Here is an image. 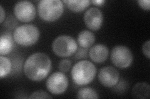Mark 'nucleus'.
<instances>
[{"mask_svg": "<svg viewBox=\"0 0 150 99\" xmlns=\"http://www.w3.org/2000/svg\"><path fill=\"white\" fill-rule=\"evenodd\" d=\"M52 69V61L46 54L36 52L26 60L23 70L26 76L31 81L39 82L45 79Z\"/></svg>", "mask_w": 150, "mask_h": 99, "instance_id": "nucleus-1", "label": "nucleus"}, {"mask_svg": "<svg viewBox=\"0 0 150 99\" xmlns=\"http://www.w3.org/2000/svg\"><path fill=\"white\" fill-rule=\"evenodd\" d=\"M87 53L88 50L86 48H78V50L76 52V55H75V58L77 59H82L87 57Z\"/></svg>", "mask_w": 150, "mask_h": 99, "instance_id": "nucleus-20", "label": "nucleus"}, {"mask_svg": "<svg viewBox=\"0 0 150 99\" xmlns=\"http://www.w3.org/2000/svg\"><path fill=\"white\" fill-rule=\"evenodd\" d=\"M96 37L92 32L88 30H84L79 33L77 38L78 45L81 48H89L95 43Z\"/></svg>", "mask_w": 150, "mask_h": 99, "instance_id": "nucleus-12", "label": "nucleus"}, {"mask_svg": "<svg viewBox=\"0 0 150 99\" xmlns=\"http://www.w3.org/2000/svg\"><path fill=\"white\" fill-rule=\"evenodd\" d=\"M78 98H99L100 97L95 90L91 87H86L79 89L77 93Z\"/></svg>", "mask_w": 150, "mask_h": 99, "instance_id": "nucleus-17", "label": "nucleus"}, {"mask_svg": "<svg viewBox=\"0 0 150 99\" xmlns=\"http://www.w3.org/2000/svg\"><path fill=\"white\" fill-rule=\"evenodd\" d=\"M12 69V63L6 56H0V78L1 79L6 77Z\"/></svg>", "mask_w": 150, "mask_h": 99, "instance_id": "nucleus-16", "label": "nucleus"}, {"mask_svg": "<svg viewBox=\"0 0 150 99\" xmlns=\"http://www.w3.org/2000/svg\"><path fill=\"white\" fill-rule=\"evenodd\" d=\"M29 98H52L48 93H47L43 91H36L33 92L30 97Z\"/></svg>", "mask_w": 150, "mask_h": 99, "instance_id": "nucleus-19", "label": "nucleus"}, {"mask_svg": "<svg viewBox=\"0 0 150 99\" xmlns=\"http://www.w3.org/2000/svg\"><path fill=\"white\" fill-rule=\"evenodd\" d=\"M150 86L147 82H138L132 89V96L135 98H149Z\"/></svg>", "mask_w": 150, "mask_h": 99, "instance_id": "nucleus-14", "label": "nucleus"}, {"mask_svg": "<svg viewBox=\"0 0 150 99\" xmlns=\"http://www.w3.org/2000/svg\"><path fill=\"white\" fill-rule=\"evenodd\" d=\"M13 37L10 33L6 32L1 34L0 38V54L6 55L13 49Z\"/></svg>", "mask_w": 150, "mask_h": 99, "instance_id": "nucleus-13", "label": "nucleus"}, {"mask_svg": "<svg viewBox=\"0 0 150 99\" xmlns=\"http://www.w3.org/2000/svg\"><path fill=\"white\" fill-rule=\"evenodd\" d=\"M14 41L22 46H30L35 44L40 37L39 29L33 24L17 27L13 34Z\"/></svg>", "mask_w": 150, "mask_h": 99, "instance_id": "nucleus-4", "label": "nucleus"}, {"mask_svg": "<svg viewBox=\"0 0 150 99\" xmlns=\"http://www.w3.org/2000/svg\"><path fill=\"white\" fill-rule=\"evenodd\" d=\"M89 56L93 62L104 63L109 56V50L105 45L98 44L91 47L89 51Z\"/></svg>", "mask_w": 150, "mask_h": 99, "instance_id": "nucleus-11", "label": "nucleus"}, {"mask_svg": "<svg viewBox=\"0 0 150 99\" xmlns=\"http://www.w3.org/2000/svg\"><path fill=\"white\" fill-rule=\"evenodd\" d=\"M14 15L22 22H30L36 16V8L29 1H18L13 8Z\"/></svg>", "mask_w": 150, "mask_h": 99, "instance_id": "nucleus-8", "label": "nucleus"}, {"mask_svg": "<svg viewBox=\"0 0 150 99\" xmlns=\"http://www.w3.org/2000/svg\"><path fill=\"white\" fill-rule=\"evenodd\" d=\"M71 61L68 59H63L62 61H60L59 63V69L61 71L67 73L71 69Z\"/></svg>", "mask_w": 150, "mask_h": 99, "instance_id": "nucleus-18", "label": "nucleus"}, {"mask_svg": "<svg viewBox=\"0 0 150 99\" xmlns=\"http://www.w3.org/2000/svg\"><path fill=\"white\" fill-rule=\"evenodd\" d=\"M0 15H1V17H0V23L2 24L4 21V19H5V11H4L2 5H0Z\"/></svg>", "mask_w": 150, "mask_h": 99, "instance_id": "nucleus-23", "label": "nucleus"}, {"mask_svg": "<svg viewBox=\"0 0 150 99\" xmlns=\"http://www.w3.org/2000/svg\"><path fill=\"white\" fill-rule=\"evenodd\" d=\"M69 84L68 78L62 72H55L51 74L46 80V86L48 91L56 96L61 95L67 90Z\"/></svg>", "mask_w": 150, "mask_h": 99, "instance_id": "nucleus-7", "label": "nucleus"}, {"mask_svg": "<svg viewBox=\"0 0 150 99\" xmlns=\"http://www.w3.org/2000/svg\"><path fill=\"white\" fill-rule=\"evenodd\" d=\"M70 11L79 12L86 9L91 3L89 0H64L63 1Z\"/></svg>", "mask_w": 150, "mask_h": 99, "instance_id": "nucleus-15", "label": "nucleus"}, {"mask_svg": "<svg viewBox=\"0 0 150 99\" xmlns=\"http://www.w3.org/2000/svg\"><path fill=\"white\" fill-rule=\"evenodd\" d=\"M96 68L92 62L81 60L75 64L71 71V78L78 86H86L91 83L96 77Z\"/></svg>", "mask_w": 150, "mask_h": 99, "instance_id": "nucleus-2", "label": "nucleus"}, {"mask_svg": "<svg viewBox=\"0 0 150 99\" xmlns=\"http://www.w3.org/2000/svg\"><path fill=\"white\" fill-rule=\"evenodd\" d=\"M149 45H150V41L149 40H147L146 42H144L142 46V51L144 55L146 56L148 59L150 58V53H149Z\"/></svg>", "mask_w": 150, "mask_h": 99, "instance_id": "nucleus-21", "label": "nucleus"}, {"mask_svg": "<svg viewBox=\"0 0 150 99\" xmlns=\"http://www.w3.org/2000/svg\"><path fill=\"white\" fill-rule=\"evenodd\" d=\"M38 12L44 21L51 22L58 20L64 12V3L60 0H41L38 4Z\"/></svg>", "mask_w": 150, "mask_h": 99, "instance_id": "nucleus-3", "label": "nucleus"}, {"mask_svg": "<svg viewBox=\"0 0 150 99\" xmlns=\"http://www.w3.org/2000/svg\"><path fill=\"white\" fill-rule=\"evenodd\" d=\"M110 58L114 66L120 69L129 67L133 61V55L131 50L124 45H116L113 47Z\"/></svg>", "mask_w": 150, "mask_h": 99, "instance_id": "nucleus-6", "label": "nucleus"}, {"mask_svg": "<svg viewBox=\"0 0 150 99\" xmlns=\"http://www.w3.org/2000/svg\"><path fill=\"white\" fill-rule=\"evenodd\" d=\"M91 2L96 6H100L105 3V1H104V0H93Z\"/></svg>", "mask_w": 150, "mask_h": 99, "instance_id": "nucleus-24", "label": "nucleus"}, {"mask_svg": "<svg viewBox=\"0 0 150 99\" xmlns=\"http://www.w3.org/2000/svg\"><path fill=\"white\" fill-rule=\"evenodd\" d=\"M98 81L106 87H112L118 84L120 80V73L115 68L107 66L100 69L98 75Z\"/></svg>", "mask_w": 150, "mask_h": 99, "instance_id": "nucleus-9", "label": "nucleus"}, {"mask_svg": "<svg viewBox=\"0 0 150 99\" xmlns=\"http://www.w3.org/2000/svg\"><path fill=\"white\" fill-rule=\"evenodd\" d=\"M51 48L53 53L59 57L66 58L73 55L78 50V44L73 37L62 35L53 40Z\"/></svg>", "mask_w": 150, "mask_h": 99, "instance_id": "nucleus-5", "label": "nucleus"}, {"mask_svg": "<svg viewBox=\"0 0 150 99\" xmlns=\"http://www.w3.org/2000/svg\"><path fill=\"white\" fill-rule=\"evenodd\" d=\"M83 21L89 29L93 31H97L101 29L103 25V12L97 8H91L84 13Z\"/></svg>", "mask_w": 150, "mask_h": 99, "instance_id": "nucleus-10", "label": "nucleus"}, {"mask_svg": "<svg viewBox=\"0 0 150 99\" xmlns=\"http://www.w3.org/2000/svg\"><path fill=\"white\" fill-rule=\"evenodd\" d=\"M139 7L142 8L144 10L149 11L150 8L149 0H138L137 1Z\"/></svg>", "mask_w": 150, "mask_h": 99, "instance_id": "nucleus-22", "label": "nucleus"}]
</instances>
